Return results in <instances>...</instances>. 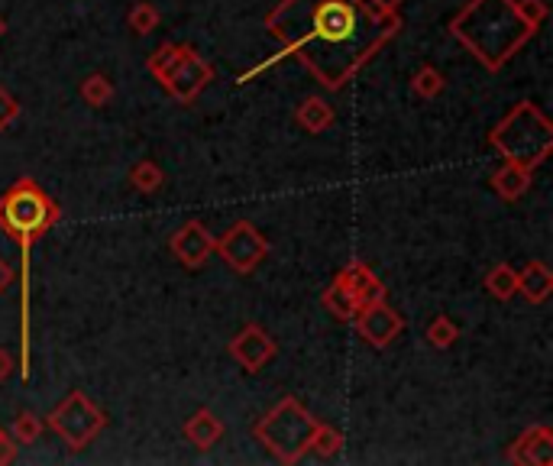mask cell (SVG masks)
I'll return each mask as SVG.
<instances>
[{"label":"cell","instance_id":"836d02e7","mask_svg":"<svg viewBox=\"0 0 553 466\" xmlns=\"http://www.w3.org/2000/svg\"><path fill=\"white\" fill-rule=\"evenodd\" d=\"M4 33H7V20L0 17V39H4Z\"/></svg>","mask_w":553,"mask_h":466},{"label":"cell","instance_id":"30bf717a","mask_svg":"<svg viewBox=\"0 0 553 466\" xmlns=\"http://www.w3.org/2000/svg\"><path fill=\"white\" fill-rule=\"evenodd\" d=\"M227 353L237 360V366H243L246 373H262L279 353V344L269 331H262L259 324H246L243 331L227 344Z\"/></svg>","mask_w":553,"mask_h":466},{"label":"cell","instance_id":"f546056e","mask_svg":"<svg viewBox=\"0 0 553 466\" xmlns=\"http://www.w3.org/2000/svg\"><path fill=\"white\" fill-rule=\"evenodd\" d=\"M17 460V441H13V434L0 431V466H7Z\"/></svg>","mask_w":553,"mask_h":466},{"label":"cell","instance_id":"7c38bea8","mask_svg":"<svg viewBox=\"0 0 553 466\" xmlns=\"http://www.w3.org/2000/svg\"><path fill=\"white\" fill-rule=\"evenodd\" d=\"M508 463L515 466H550L553 463V431L547 424L521 431L515 444L508 447Z\"/></svg>","mask_w":553,"mask_h":466},{"label":"cell","instance_id":"277c9868","mask_svg":"<svg viewBox=\"0 0 553 466\" xmlns=\"http://www.w3.org/2000/svg\"><path fill=\"white\" fill-rule=\"evenodd\" d=\"M489 146L505 162L537 169L553 153V123L534 101H521L495 123V130L489 133Z\"/></svg>","mask_w":553,"mask_h":466},{"label":"cell","instance_id":"4fadbf2b","mask_svg":"<svg viewBox=\"0 0 553 466\" xmlns=\"http://www.w3.org/2000/svg\"><path fill=\"white\" fill-rule=\"evenodd\" d=\"M337 279L347 285V289L353 292V298L359 301V308L369 305V301H382L389 298V289H385V282L372 272L366 263H350L347 269L337 272Z\"/></svg>","mask_w":553,"mask_h":466},{"label":"cell","instance_id":"d6986e66","mask_svg":"<svg viewBox=\"0 0 553 466\" xmlns=\"http://www.w3.org/2000/svg\"><path fill=\"white\" fill-rule=\"evenodd\" d=\"M482 285H486V292L495 298V301H511L518 295V269L508 266V263H499L492 266L486 272V279H482Z\"/></svg>","mask_w":553,"mask_h":466},{"label":"cell","instance_id":"9a60e30c","mask_svg":"<svg viewBox=\"0 0 553 466\" xmlns=\"http://www.w3.org/2000/svg\"><path fill=\"white\" fill-rule=\"evenodd\" d=\"M518 295H524L531 305H544V301L553 295V272L547 263L534 259L524 269H518Z\"/></svg>","mask_w":553,"mask_h":466},{"label":"cell","instance_id":"e0dca14e","mask_svg":"<svg viewBox=\"0 0 553 466\" xmlns=\"http://www.w3.org/2000/svg\"><path fill=\"white\" fill-rule=\"evenodd\" d=\"M295 123H298V127H301L304 133L321 136V133H327V130L337 123V114H334V107H330L324 98H317V94H311V98H304V101L298 104Z\"/></svg>","mask_w":553,"mask_h":466},{"label":"cell","instance_id":"1f68e13d","mask_svg":"<svg viewBox=\"0 0 553 466\" xmlns=\"http://www.w3.org/2000/svg\"><path fill=\"white\" fill-rule=\"evenodd\" d=\"M13 369H17V363H13V356L0 347V382H7L13 376Z\"/></svg>","mask_w":553,"mask_h":466},{"label":"cell","instance_id":"5bb4252c","mask_svg":"<svg viewBox=\"0 0 553 466\" xmlns=\"http://www.w3.org/2000/svg\"><path fill=\"white\" fill-rule=\"evenodd\" d=\"M182 434L195 450H211L224 441V421H220L211 408H198L195 415L185 421Z\"/></svg>","mask_w":553,"mask_h":466},{"label":"cell","instance_id":"7a4b0ae2","mask_svg":"<svg viewBox=\"0 0 553 466\" xmlns=\"http://www.w3.org/2000/svg\"><path fill=\"white\" fill-rule=\"evenodd\" d=\"M62 217L59 204L49 198V191L36 178H17L0 195V230L20 246V379L30 382L33 376V334H30V295H33V243L55 227Z\"/></svg>","mask_w":553,"mask_h":466},{"label":"cell","instance_id":"44dd1931","mask_svg":"<svg viewBox=\"0 0 553 466\" xmlns=\"http://www.w3.org/2000/svg\"><path fill=\"white\" fill-rule=\"evenodd\" d=\"M78 94L88 107H104V104H110V98H114V81H110L104 72H94L88 78H81Z\"/></svg>","mask_w":553,"mask_h":466},{"label":"cell","instance_id":"ffe728a7","mask_svg":"<svg viewBox=\"0 0 553 466\" xmlns=\"http://www.w3.org/2000/svg\"><path fill=\"white\" fill-rule=\"evenodd\" d=\"M130 185L136 191H143V195H156V191H162V185H165V172L159 169V162L140 159L130 169Z\"/></svg>","mask_w":553,"mask_h":466},{"label":"cell","instance_id":"6da1fadb","mask_svg":"<svg viewBox=\"0 0 553 466\" xmlns=\"http://www.w3.org/2000/svg\"><path fill=\"white\" fill-rule=\"evenodd\" d=\"M266 33L279 39V52L243 72L237 85L298 59L327 91H340L402 33V10L379 0H279L266 13Z\"/></svg>","mask_w":553,"mask_h":466},{"label":"cell","instance_id":"d6a6232c","mask_svg":"<svg viewBox=\"0 0 553 466\" xmlns=\"http://www.w3.org/2000/svg\"><path fill=\"white\" fill-rule=\"evenodd\" d=\"M382 7H389V10H402V0H379Z\"/></svg>","mask_w":553,"mask_h":466},{"label":"cell","instance_id":"83f0119b","mask_svg":"<svg viewBox=\"0 0 553 466\" xmlns=\"http://www.w3.org/2000/svg\"><path fill=\"white\" fill-rule=\"evenodd\" d=\"M20 120V101L7 88H0V133H7Z\"/></svg>","mask_w":553,"mask_h":466},{"label":"cell","instance_id":"484cf974","mask_svg":"<svg viewBox=\"0 0 553 466\" xmlns=\"http://www.w3.org/2000/svg\"><path fill=\"white\" fill-rule=\"evenodd\" d=\"M46 431V421L43 418H36L33 411H20L17 421H13V441L17 444H36L39 441V434Z\"/></svg>","mask_w":553,"mask_h":466},{"label":"cell","instance_id":"7402d4cb","mask_svg":"<svg viewBox=\"0 0 553 466\" xmlns=\"http://www.w3.org/2000/svg\"><path fill=\"white\" fill-rule=\"evenodd\" d=\"M456 340H460V327H456V321H450V314H437L427 324V344L434 350H450Z\"/></svg>","mask_w":553,"mask_h":466},{"label":"cell","instance_id":"f1b7e54d","mask_svg":"<svg viewBox=\"0 0 553 466\" xmlns=\"http://www.w3.org/2000/svg\"><path fill=\"white\" fill-rule=\"evenodd\" d=\"M518 10L524 13V20L537 26V30H541V23L547 20V4H544V0H518Z\"/></svg>","mask_w":553,"mask_h":466},{"label":"cell","instance_id":"3957f363","mask_svg":"<svg viewBox=\"0 0 553 466\" xmlns=\"http://www.w3.org/2000/svg\"><path fill=\"white\" fill-rule=\"evenodd\" d=\"M450 36L482 68L499 72L537 36V26L524 20L518 0H469L450 20Z\"/></svg>","mask_w":553,"mask_h":466},{"label":"cell","instance_id":"5b68a950","mask_svg":"<svg viewBox=\"0 0 553 466\" xmlns=\"http://www.w3.org/2000/svg\"><path fill=\"white\" fill-rule=\"evenodd\" d=\"M317 428H321V421H317L298 399L288 395V399H282L272 411H266V415L256 421L253 437L279 463H298L311 454Z\"/></svg>","mask_w":553,"mask_h":466},{"label":"cell","instance_id":"9c48e42d","mask_svg":"<svg viewBox=\"0 0 553 466\" xmlns=\"http://www.w3.org/2000/svg\"><path fill=\"white\" fill-rule=\"evenodd\" d=\"M214 81V68H211V62H207L204 56H198L195 49L191 46H185V52L178 56V62L172 65V72L165 75L159 85L172 94V98L178 101V104H191L198 98V94L211 85Z\"/></svg>","mask_w":553,"mask_h":466},{"label":"cell","instance_id":"8992f818","mask_svg":"<svg viewBox=\"0 0 553 466\" xmlns=\"http://www.w3.org/2000/svg\"><path fill=\"white\" fill-rule=\"evenodd\" d=\"M46 428L59 437L72 454H78V450H85L88 444L98 441V434L107 428V415L85 392L75 389L46 415Z\"/></svg>","mask_w":553,"mask_h":466},{"label":"cell","instance_id":"d4e9b609","mask_svg":"<svg viewBox=\"0 0 553 466\" xmlns=\"http://www.w3.org/2000/svg\"><path fill=\"white\" fill-rule=\"evenodd\" d=\"M127 23H130V30H133L136 36H146V33H152V30L159 26V10L152 7L149 0H136V4L130 7Z\"/></svg>","mask_w":553,"mask_h":466},{"label":"cell","instance_id":"4316f807","mask_svg":"<svg viewBox=\"0 0 553 466\" xmlns=\"http://www.w3.org/2000/svg\"><path fill=\"white\" fill-rule=\"evenodd\" d=\"M340 447H343V434L337 431V428H330V424H324L321 421V428H317V434H314V447H311V454H317V457H334V454H340Z\"/></svg>","mask_w":553,"mask_h":466},{"label":"cell","instance_id":"52a82bcc","mask_svg":"<svg viewBox=\"0 0 553 466\" xmlns=\"http://www.w3.org/2000/svg\"><path fill=\"white\" fill-rule=\"evenodd\" d=\"M214 250L237 276H253V272L266 263L269 240L262 237L253 221H237L214 240Z\"/></svg>","mask_w":553,"mask_h":466},{"label":"cell","instance_id":"cb8c5ba5","mask_svg":"<svg viewBox=\"0 0 553 466\" xmlns=\"http://www.w3.org/2000/svg\"><path fill=\"white\" fill-rule=\"evenodd\" d=\"M185 46H188V43H165V46H159V49L149 56V62H146L149 75L156 78V81H162L165 75L172 72V65H175V62H178V56H182V52H185Z\"/></svg>","mask_w":553,"mask_h":466},{"label":"cell","instance_id":"8fae6325","mask_svg":"<svg viewBox=\"0 0 553 466\" xmlns=\"http://www.w3.org/2000/svg\"><path fill=\"white\" fill-rule=\"evenodd\" d=\"M214 240L217 237L201 221H185L169 237V250L185 269H201L214 253Z\"/></svg>","mask_w":553,"mask_h":466},{"label":"cell","instance_id":"4dcf8cb0","mask_svg":"<svg viewBox=\"0 0 553 466\" xmlns=\"http://www.w3.org/2000/svg\"><path fill=\"white\" fill-rule=\"evenodd\" d=\"M13 279H17V269H13L4 256H0V295H4L10 285H13Z\"/></svg>","mask_w":553,"mask_h":466},{"label":"cell","instance_id":"603a6c76","mask_svg":"<svg viewBox=\"0 0 553 466\" xmlns=\"http://www.w3.org/2000/svg\"><path fill=\"white\" fill-rule=\"evenodd\" d=\"M444 75L437 72L434 65H421L418 72H414V78H411V91L418 94V98H424V101H431V98H437V94H444Z\"/></svg>","mask_w":553,"mask_h":466},{"label":"cell","instance_id":"ac0fdd59","mask_svg":"<svg viewBox=\"0 0 553 466\" xmlns=\"http://www.w3.org/2000/svg\"><path fill=\"white\" fill-rule=\"evenodd\" d=\"M321 305L334 314L337 321H353V314L359 311V301L353 298V292L343 285L340 279H334L324 289V295H321Z\"/></svg>","mask_w":553,"mask_h":466},{"label":"cell","instance_id":"2e32d148","mask_svg":"<svg viewBox=\"0 0 553 466\" xmlns=\"http://www.w3.org/2000/svg\"><path fill=\"white\" fill-rule=\"evenodd\" d=\"M531 185H534V169L515 166V162H505L502 169L492 172V191L502 201H518V198H524Z\"/></svg>","mask_w":553,"mask_h":466},{"label":"cell","instance_id":"ba28073f","mask_svg":"<svg viewBox=\"0 0 553 466\" xmlns=\"http://www.w3.org/2000/svg\"><path fill=\"white\" fill-rule=\"evenodd\" d=\"M353 327H356V334L363 337L369 347L385 350V347H392L395 340L405 334L408 321L389 305V301L382 298V301H369V305L359 308L353 314Z\"/></svg>","mask_w":553,"mask_h":466}]
</instances>
